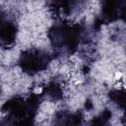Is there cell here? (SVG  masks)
<instances>
[{
  "mask_svg": "<svg viewBox=\"0 0 126 126\" xmlns=\"http://www.w3.org/2000/svg\"><path fill=\"white\" fill-rule=\"evenodd\" d=\"M40 102L41 95L34 93L28 97L20 95L11 97L1 106L6 116L0 120V126H33Z\"/></svg>",
  "mask_w": 126,
  "mask_h": 126,
  "instance_id": "cell-1",
  "label": "cell"
},
{
  "mask_svg": "<svg viewBox=\"0 0 126 126\" xmlns=\"http://www.w3.org/2000/svg\"><path fill=\"white\" fill-rule=\"evenodd\" d=\"M86 28L80 24L61 22L48 31V38L53 49L59 54H73L86 37Z\"/></svg>",
  "mask_w": 126,
  "mask_h": 126,
  "instance_id": "cell-2",
  "label": "cell"
},
{
  "mask_svg": "<svg viewBox=\"0 0 126 126\" xmlns=\"http://www.w3.org/2000/svg\"><path fill=\"white\" fill-rule=\"evenodd\" d=\"M51 61L48 52L39 48H29L24 50L18 59L20 69L28 75H35L44 71Z\"/></svg>",
  "mask_w": 126,
  "mask_h": 126,
  "instance_id": "cell-3",
  "label": "cell"
},
{
  "mask_svg": "<svg viewBox=\"0 0 126 126\" xmlns=\"http://www.w3.org/2000/svg\"><path fill=\"white\" fill-rule=\"evenodd\" d=\"M18 29L16 24L6 15L0 12V46L10 47L17 38Z\"/></svg>",
  "mask_w": 126,
  "mask_h": 126,
  "instance_id": "cell-4",
  "label": "cell"
},
{
  "mask_svg": "<svg viewBox=\"0 0 126 126\" xmlns=\"http://www.w3.org/2000/svg\"><path fill=\"white\" fill-rule=\"evenodd\" d=\"M124 1H104L102 2L100 12V23H111L124 17Z\"/></svg>",
  "mask_w": 126,
  "mask_h": 126,
  "instance_id": "cell-5",
  "label": "cell"
},
{
  "mask_svg": "<svg viewBox=\"0 0 126 126\" xmlns=\"http://www.w3.org/2000/svg\"><path fill=\"white\" fill-rule=\"evenodd\" d=\"M84 115L81 111H60L55 116V126H83Z\"/></svg>",
  "mask_w": 126,
  "mask_h": 126,
  "instance_id": "cell-6",
  "label": "cell"
},
{
  "mask_svg": "<svg viewBox=\"0 0 126 126\" xmlns=\"http://www.w3.org/2000/svg\"><path fill=\"white\" fill-rule=\"evenodd\" d=\"M43 94L47 95L50 99L59 100L63 97L62 86L56 81H51L43 88Z\"/></svg>",
  "mask_w": 126,
  "mask_h": 126,
  "instance_id": "cell-7",
  "label": "cell"
},
{
  "mask_svg": "<svg viewBox=\"0 0 126 126\" xmlns=\"http://www.w3.org/2000/svg\"><path fill=\"white\" fill-rule=\"evenodd\" d=\"M75 2L70 1H54L51 2L50 8L56 15H69L72 13Z\"/></svg>",
  "mask_w": 126,
  "mask_h": 126,
  "instance_id": "cell-8",
  "label": "cell"
},
{
  "mask_svg": "<svg viewBox=\"0 0 126 126\" xmlns=\"http://www.w3.org/2000/svg\"><path fill=\"white\" fill-rule=\"evenodd\" d=\"M111 115L112 113L110 110L104 109L99 114H97L95 117H94L87 124V126H109Z\"/></svg>",
  "mask_w": 126,
  "mask_h": 126,
  "instance_id": "cell-9",
  "label": "cell"
},
{
  "mask_svg": "<svg viewBox=\"0 0 126 126\" xmlns=\"http://www.w3.org/2000/svg\"><path fill=\"white\" fill-rule=\"evenodd\" d=\"M108 97L111 101L117 104L119 107L124 108V91L123 90H111L108 93Z\"/></svg>",
  "mask_w": 126,
  "mask_h": 126,
  "instance_id": "cell-10",
  "label": "cell"
},
{
  "mask_svg": "<svg viewBox=\"0 0 126 126\" xmlns=\"http://www.w3.org/2000/svg\"><path fill=\"white\" fill-rule=\"evenodd\" d=\"M86 108H87L88 110H91V109L93 108V102H92V100L88 99V100L86 101Z\"/></svg>",
  "mask_w": 126,
  "mask_h": 126,
  "instance_id": "cell-11",
  "label": "cell"
},
{
  "mask_svg": "<svg viewBox=\"0 0 126 126\" xmlns=\"http://www.w3.org/2000/svg\"><path fill=\"white\" fill-rule=\"evenodd\" d=\"M0 93H1V89H0Z\"/></svg>",
  "mask_w": 126,
  "mask_h": 126,
  "instance_id": "cell-12",
  "label": "cell"
}]
</instances>
